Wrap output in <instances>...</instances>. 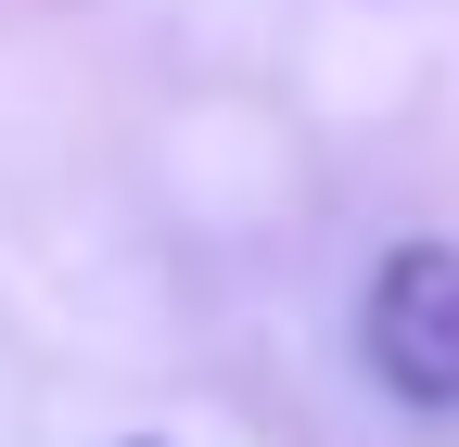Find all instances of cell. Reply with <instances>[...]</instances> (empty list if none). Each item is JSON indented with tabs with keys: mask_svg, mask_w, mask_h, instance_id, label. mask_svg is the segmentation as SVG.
Listing matches in <instances>:
<instances>
[{
	"mask_svg": "<svg viewBox=\"0 0 459 447\" xmlns=\"http://www.w3.org/2000/svg\"><path fill=\"white\" fill-rule=\"evenodd\" d=\"M358 358L395 409L459 422V243H395L358 294Z\"/></svg>",
	"mask_w": 459,
	"mask_h": 447,
	"instance_id": "obj_1",
	"label": "cell"
},
{
	"mask_svg": "<svg viewBox=\"0 0 459 447\" xmlns=\"http://www.w3.org/2000/svg\"><path fill=\"white\" fill-rule=\"evenodd\" d=\"M128 447H153V434H128Z\"/></svg>",
	"mask_w": 459,
	"mask_h": 447,
	"instance_id": "obj_2",
	"label": "cell"
}]
</instances>
